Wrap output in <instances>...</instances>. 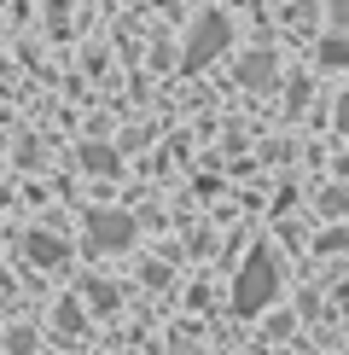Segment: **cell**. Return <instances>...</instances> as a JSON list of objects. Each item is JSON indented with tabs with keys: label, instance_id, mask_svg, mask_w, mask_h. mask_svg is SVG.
Listing matches in <instances>:
<instances>
[{
	"label": "cell",
	"instance_id": "cell-2",
	"mask_svg": "<svg viewBox=\"0 0 349 355\" xmlns=\"http://www.w3.org/2000/svg\"><path fill=\"white\" fill-rule=\"evenodd\" d=\"M227 47H233V24L222 18V12H204V18L193 24V35H186L181 64H186V70H204L215 53H227Z\"/></svg>",
	"mask_w": 349,
	"mask_h": 355
},
{
	"label": "cell",
	"instance_id": "cell-8",
	"mask_svg": "<svg viewBox=\"0 0 349 355\" xmlns=\"http://www.w3.org/2000/svg\"><path fill=\"white\" fill-rule=\"evenodd\" d=\"M6 349H12V355H35V332H24V327H18V332L6 338Z\"/></svg>",
	"mask_w": 349,
	"mask_h": 355
},
{
	"label": "cell",
	"instance_id": "cell-3",
	"mask_svg": "<svg viewBox=\"0 0 349 355\" xmlns=\"http://www.w3.org/2000/svg\"><path fill=\"white\" fill-rule=\"evenodd\" d=\"M140 233V221L128 210H87V250H99V257H111V250H128Z\"/></svg>",
	"mask_w": 349,
	"mask_h": 355
},
{
	"label": "cell",
	"instance_id": "cell-4",
	"mask_svg": "<svg viewBox=\"0 0 349 355\" xmlns=\"http://www.w3.org/2000/svg\"><path fill=\"white\" fill-rule=\"evenodd\" d=\"M239 82H244V87H262V94H268V87L280 82V58H274L268 47H262V53H244V58H239Z\"/></svg>",
	"mask_w": 349,
	"mask_h": 355
},
{
	"label": "cell",
	"instance_id": "cell-10",
	"mask_svg": "<svg viewBox=\"0 0 349 355\" xmlns=\"http://www.w3.org/2000/svg\"><path fill=\"white\" fill-rule=\"evenodd\" d=\"M332 116H338V128H349V87L338 94V111H332Z\"/></svg>",
	"mask_w": 349,
	"mask_h": 355
},
{
	"label": "cell",
	"instance_id": "cell-7",
	"mask_svg": "<svg viewBox=\"0 0 349 355\" xmlns=\"http://www.w3.org/2000/svg\"><path fill=\"white\" fill-rule=\"evenodd\" d=\"M320 64L343 70V64H349V35H326V41H320Z\"/></svg>",
	"mask_w": 349,
	"mask_h": 355
},
{
	"label": "cell",
	"instance_id": "cell-9",
	"mask_svg": "<svg viewBox=\"0 0 349 355\" xmlns=\"http://www.w3.org/2000/svg\"><path fill=\"white\" fill-rule=\"evenodd\" d=\"M332 24H338V35L349 29V0H332Z\"/></svg>",
	"mask_w": 349,
	"mask_h": 355
},
{
	"label": "cell",
	"instance_id": "cell-6",
	"mask_svg": "<svg viewBox=\"0 0 349 355\" xmlns=\"http://www.w3.org/2000/svg\"><path fill=\"white\" fill-rule=\"evenodd\" d=\"M82 164L93 169V175H116V169H123V157H116V146H99V140H87V146H82Z\"/></svg>",
	"mask_w": 349,
	"mask_h": 355
},
{
	"label": "cell",
	"instance_id": "cell-5",
	"mask_svg": "<svg viewBox=\"0 0 349 355\" xmlns=\"http://www.w3.org/2000/svg\"><path fill=\"white\" fill-rule=\"evenodd\" d=\"M24 257H29V262H64L70 245L53 239V233H24Z\"/></svg>",
	"mask_w": 349,
	"mask_h": 355
},
{
	"label": "cell",
	"instance_id": "cell-1",
	"mask_svg": "<svg viewBox=\"0 0 349 355\" xmlns=\"http://www.w3.org/2000/svg\"><path fill=\"white\" fill-rule=\"evenodd\" d=\"M280 257H274V250H251V257H244V268H239V279H233V309H239V315H262V309H268L274 297H280Z\"/></svg>",
	"mask_w": 349,
	"mask_h": 355
}]
</instances>
